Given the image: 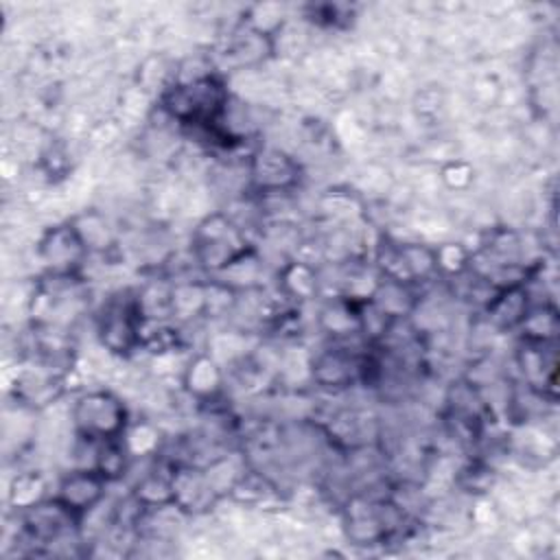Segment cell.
Masks as SVG:
<instances>
[{
    "instance_id": "6da1fadb",
    "label": "cell",
    "mask_w": 560,
    "mask_h": 560,
    "mask_svg": "<svg viewBox=\"0 0 560 560\" xmlns=\"http://www.w3.org/2000/svg\"><path fill=\"white\" fill-rule=\"evenodd\" d=\"M162 103L179 122L214 127L228 109V92L217 77L201 74L168 88Z\"/></svg>"
},
{
    "instance_id": "5b68a950",
    "label": "cell",
    "mask_w": 560,
    "mask_h": 560,
    "mask_svg": "<svg viewBox=\"0 0 560 560\" xmlns=\"http://www.w3.org/2000/svg\"><path fill=\"white\" fill-rule=\"evenodd\" d=\"M142 308L138 298L114 302L101 319V339L112 352H127L140 343Z\"/></svg>"
},
{
    "instance_id": "7c38bea8",
    "label": "cell",
    "mask_w": 560,
    "mask_h": 560,
    "mask_svg": "<svg viewBox=\"0 0 560 560\" xmlns=\"http://www.w3.org/2000/svg\"><path fill=\"white\" fill-rule=\"evenodd\" d=\"M282 287L298 300H308L317 291V276L304 262H291L282 269Z\"/></svg>"
},
{
    "instance_id": "8fae6325",
    "label": "cell",
    "mask_w": 560,
    "mask_h": 560,
    "mask_svg": "<svg viewBox=\"0 0 560 560\" xmlns=\"http://www.w3.org/2000/svg\"><path fill=\"white\" fill-rule=\"evenodd\" d=\"M184 385L199 400L212 398L221 389V370H219V365L210 357L199 354L186 368Z\"/></svg>"
},
{
    "instance_id": "7a4b0ae2",
    "label": "cell",
    "mask_w": 560,
    "mask_h": 560,
    "mask_svg": "<svg viewBox=\"0 0 560 560\" xmlns=\"http://www.w3.org/2000/svg\"><path fill=\"white\" fill-rule=\"evenodd\" d=\"M252 252L245 234L223 214H212L199 223L192 236V254L197 262L212 271L221 273L243 256Z\"/></svg>"
},
{
    "instance_id": "277c9868",
    "label": "cell",
    "mask_w": 560,
    "mask_h": 560,
    "mask_svg": "<svg viewBox=\"0 0 560 560\" xmlns=\"http://www.w3.org/2000/svg\"><path fill=\"white\" fill-rule=\"evenodd\" d=\"M88 252L90 249L74 223L50 228L37 243V256L52 271V276H70Z\"/></svg>"
},
{
    "instance_id": "4fadbf2b",
    "label": "cell",
    "mask_w": 560,
    "mask_h": 560,
    "mask_svg": "<svg viewBox=\"0 0 560 560\" xmlns=\"http://www.w3.org/2000/svg\"><path fill=\"white\" fill-rule=\"evenodd\" d=\"M44 483L37 475H24V477H18L13 481V490H11V503L18 508V510H28L33 508L35 503H39V492H31V490H42Z\"/></svg>"
},
{
    "instance_id": "3957f363",
    "label": "cell",
    "mask_w": 560,
    "mask_h": 560,
    "mask_svg": "<svg viewBox=\"0 0 560 560\" xmlns=\"http://www.w3.org/2000/svg\"><path fill=\"white\" fill-rule=\"evenodd\" d=\"M72 420L77 433L88 442L120 440L127 431V409L118 396L105 389L83 394L74 409Z\"/></svg>"
},
{
    "instance_id": "9c48e42d",
    "label": "cell",
    "mask_w": 560,
    "mask_h": 560,
    "mask_svg": "<svg viewBox=\"0 0 560 560\" xmlns=\"http://www.w3.org/2000/svg\"><path fill=\"white\" fill-rule=\"evenodd\" d=\"M549 341H527L518 361L525 378L532 387H553L556 385V357L545 348Z\"/></svg>"
},
{
    "instance_id": "5bb4252c",
    "label": "cell",
    "mask_w": 560,
    "mask_h": 560,
    "mask_svg": "<svg viewBox=\"0 0 560 560\" xmlns=\"http://www.w3.org/2000/svg\"><path fill=\"white\" fill-rule=\"evenodd\" d=\"M435 252V267L438 269H444V271H448V273H459V271H464L466 269V265H468V252L462 247V245H457V243H448V245H442V247H438V249H433Z\"/></svg>"
},
{
    "instance_id": "30bf717a",
    "label": "cell",
    "mask_w": 560,
    "mask_h": 560,
    "mask_svg": "<svg viewBox=\"0 0 560 560\" xmlns=\"http://www.w3.org/2000/svg\"><path fill=\"white\" fill-rule=\"evenodd\" d=\"M361 368H363V361H357L350 354L332 350V352L322 354L313 363V376L324 385L341 387V385L354 381V376L361 374Z\"/></svg>"
},
{
    "instance_id": "52a82bcc",
    "label": "cell",
    "mask_w": 560,
    "mask_h": 560,
    "mask_svg": "<svg viewBox=\"0 0 560 560\" xmlns=\"http://www.w3.org/2000/svg\"><path fill=\"white\" fill-rule=\"evenodd\" d=\"M300 177L298 164L276 147L258 149L249 162V179L260 192H282Z\"/></svg>"
},
{
    "instance_id": "8992f818",
    "label": "cell",
    "mask_w": 560,
    "mask_h": 560,
    "mask_svg": "<svg viewBox=\"0 0 560 560\" xmlns=\"http://www.w3.org/2000/svg\"><path fill=\"white\" fill-rule=\"evenodd\" d=\"M107 477L98 472L94 466H83L72 472H68L59 486L55 499L70 510L77 518L101 503L107 488Z\"/></svg>"
},
{
    "instance_id": "ba28073f",
    "label": "cell",
    "mask_w": 560,
    "mask_h": 560,
    "mask_svg": "<svg viewBox=\"0 0 560 560\" xmlns=\"http://www.w3.org/2000/svg\"><path fill=\"white\" fill-rule=\"evenodd\" d=\"M529 311L527 304V289L521 284H512V287H503L497 291L494 300H490L488 304V315L490 322L497 328H514L521 326L525 315Z\"/></svg>"
}]
</instances>
